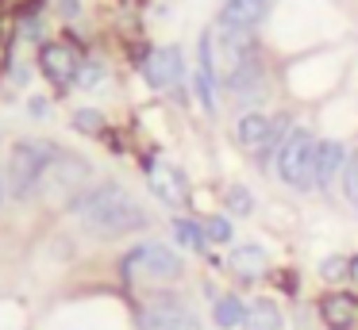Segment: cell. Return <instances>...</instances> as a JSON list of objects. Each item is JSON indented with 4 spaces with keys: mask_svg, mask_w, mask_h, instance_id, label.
<instances>
[{
    "mask_svg": "<svg viewBox=\"0 0 358 330\" xmlns=\"http://www.w3.org/2000/svg\"><path fill=\"white\" fill-rule=\"evenodd\" d=\"M70 211L81 219V227H89L96 238H120L135 234V230L150 227V215L143 211V204L124 188V184H93L70 204Z\"/></svg>",
    "mask_w": 358,
    "mask_h": 330,
    "instance_id": "obj_1",
    "label": "cell"
},
{
    "mask_svg": "<svg viewBox=\"0 0 358 330\" xmlns=\"http://www.w3.org/2000/svg\"><path fill=\"white\" fill-rule=\"evenodd\" d=\"M58 158L55 142H43V138H20L8 153V169H4V181H8L12 200H31L39 196L43 177H47L50 161Z\"/></svg>",
    "mask_w": 358,
    "mask_h": 330,
    "instance_id": "obj_2",
    "label": "cell"
},
{
    "mask_svg": "<svg viewBox=\"0 0 358 330\" xmlns=\"http://www.w3.org/2000/svg\"><path fill=\"white\" fill-rule=\"evenodd\" d=\"M278 177L281 184H289L296 192L316 188V138H312V130L304 127L289 130V138L278 150Z\"/></svg>",
    "mask_w": 358,
    "mask_h": 330,
    "instance_id": "obj_3",
    "label": "cell"
},
{
    "mask_svg": "<svg viewBox=\"0 0 358 330\" xmlns=\"http://www.w3.org/2000/svg\"><path fill=\"white\" fill-rule=\"evenodd\" d=\"M89 173H93V165H89L81 153H70V150H58V158L50 161L47 177H43V196L50 200V204H73V200L81 196V188H85Z\"/></svg>",
    "mask_w": 358,
    "mask_h": 330,
    "instance_id": "obj_4",
    "label": "cell"
},
{
    "mask_svg": "<svg viewBox=\"0 0 358 330\" xmlns=\"http://www.w3.org/2000/svg\"><path fill=\"white\" fill-rule=\"evenodd\" d=\"M143 330H201V319L178 296H155L143 307Z\"/></svg>",
    "mask_w": 358,
    "mask_h": 330,
    "instance_id": "obj_5",
    "label": "cell"
},
{
    "mask_svg": "<svg viewBox=\"0 0 358 330\" xmlns=\"http://www.w3.org/2000/svg\"><path fill=\"white\" fill-rule=\"evenodd\" d=\"M124 269H127V273H135V269H139L143 276H150V280H173V276L181 273V261H178V253H173L170 246L147 242V246H139V250L127 253Z\"/></svg>",
    "mask_w": 358,
    "mask_h": 330,
    "instance_id": "obj_6",
    "label": "cell"
},
{
    "mask_svg": "<svg viewBox=\"0 0 358 330\" xmlns=\"http://www.w3.org/2000/svg\"><path fill=\"white\" fill-rule=\"evenodd\" d=\"M143 73H147L150 89H178L185 81V58H181L178 46H158V50L147 54Z\"/></svg>",
    "mask_w": 358,
    "mask_h": 330,
    "instance_id": "obj_7",
    "label": "cell"
},
{
    "mask_svg": "<svg viewBox=\"0 0 358 330\" xmlns=\"http://www.w3.org/2000/svg\"><path fill=\"white\" fill-rule=\"evenodd\" d=\"M39 69L50 77V84L70 89V84L78 81L81 58H78V50H73V46H66V43H47L39 50Z\"/></svg>",
    "mask_w": 358,
    "mask_h": 330,
    "instance_id": "obj_8",
    "label": "cell"
},
{
    "mask_svg": "<svg viewBox=\"0 0 358 330\" xmlns=\"http://www.w3.org/2000/svg\"><path fill=\"white\" fill-rule=\"evenodd\" d=\"M270 12V0H227L220 8V27L227 31H255Z\"/></svg>",
    "mask_w": 358,
    "mask_h": 330,
    "instance_id": "obj_9",
    "label": "cell"
},
{
    "mask_svg": "<svg viewBox=\"0 0 358 330\" xmlns=\"http://www.w3.org/2000/svg\"><path fill=\"white\" fill-rule=\"evenodd\" d=\"M147 184H150V192H155L162 204H170V207L185 204V196H189L185 173L173 169V165H155V169H150V177H147Z\"/></svg>",
    "mask_w": 358,
    "mask_h": 330,
    "instance_id": "obj_10",
    "label": "cell"
},
{
    "mask_svg": "<svg viewBox=\"0 0 358 330\" xmlns=\"http://www.w3.org/2000/svg\"><path fill=\"white\" fill-rule=\"evenodd\" d=\"M320 315L331 330H350L358 322V299L347 296V292H335V296H324L320 303Z\"/></svg>",
    "mask_w": 358,
    "mask_h": 330,
    "instance_id": "obj_11",
    "label": "cell"
},
{
    "mask_svg": "<svg viewBox=\"0 0 358 330\" xmlns=\"http://www.w3.org/2000/svg\"><path fill=\"white\" fill-rule=\"evenodd\" d=\"M343 165H347V150H343V142H335V138L316 142V188H327V184L343 173Z\"/></svg>",
    "mask_w": 358,
    "mask_h": 330,
    "instance_id": "obj_12",
    "label": "cell"
},
{
    "mask_svg": "<svg viewBox=\"0 0 358 330\" xmlns=\"http://www.w3.org/2000/svg\"><path fill=\"white\" fill-rule=\"evenodd\" d=\"M270 123H273V115H266V112H247V115H243V119L235 123V138H239L243 150L262 153L266 135H270Z\"/></svg>",
    "mask_w": 358,
    "mask_h": 330,
    "instance_id": "obj_13",
    "label": "cell"
},
{
    "mask_svg": "<svg viewBox=\"0 0 358 330\" xmlns=\"http://www.w3.org/2000/svg\"><path fill=\"white\" fill-rule=\"evenodd\" d=\"M227 269L247 276V280H255V276L266 273V253L258 250V246H235L231 257H227Z\"/></svg>",
    "mask_w": 358,
    "mask_h": 330,
    "instance_id": "obj_14",
    "label": "cell"
},
{
    "mask_svg": "<svg viewBox=\"0 0 358 330\" xmlns=\"http://www.w3.org/2000/svg\"><path fill=\"white\" fill-rule=\"evenodd\" d=\"M243 330H281V311L273 299H255L243 315Z\"/></svg>",
    "mask_w": 358,
    "mask_h": 330,
    "instance_id": "obj_15",
    "label": "cell"
},
{
    "mask_svg": "<svg viewBox=\"0 0 358 330\" xmlns=\"http://www.w3.org/2000/svg\"><path fill=\"white\" fill-rule=\"evenodd\" d=\"M227 81V89L235 92V96H255L258 92V84H262V61H247V66H239L231 77H224Z\"/></svg>",
    "mask_w": 358,
    "mask_h": 330,
    "instance_id": "obj_16",
    "label": "cell"
},
{
    "mask_svg": "<svg viewBox=\"0 0 358 330\" xmlns=\"http://www.w3.org/2000/svg\"><path fill=\"white\" fill-rule=\"evenodd\" d=\"M243 315H247V307H243L235 296H224V299H216V327H224V330H235V327H243Z\"/></svg>",
    "mask_w": 358,
    "mask_h": 330,
    "instance_id": "obj_17",
    "label": "cell"
},
{
    "mask_svg": "<svg viewBox=\"0 0 358 330\" xmlns=\"http://www.w3.org/2000/svg\"><path fill=\"white\" fill-rule=\"evenodd\" d=\"M104 81H108V69H104L101 61H81L73 89H89V92H96V89H104Z\"/></svg>",
    "mask_w": 358,
    "mask_h": 330,
    "instance_id": "obj_18",
    "label": "cell"
},
{
    "mask_svg": "<svg viewBox=\"0 0 358 330\" xmlns=\"http://www.w3.org/2000/svg\"><path fill=\"white\" fill-rule=\"evenodd\" d=\"M173 242H181L185 250H204V230L196 223H185V219H173Z\"/></svg>",
    "mask_w": 358,
    "mask_h": 330,
    "instance_id": "obj_19",
    "label": "cell"
},
{
    "mask_svg": "<svg viewBox=\"0 0 358 330\" xmlns=\"http://www.w3.org/2000/svg\"><path fill=\"white\" fill-rule=\"evenodd\" d=\"M343 196L358 211V153H350L347 165H343Z\"/></svg>",
    "mask_w": 358,
    "mask_h": 330,
    "instance_id": "obj_20",
    "label": "cell"
},
{
    "mask_svg": "<svg viewBox=\"0 0 358 330\" xmlns=\"http://www.w3.org/2000/svg\"><path fill=\"white\" fill-rule=\"evenodd\" d=\"M227 207H231V211L243 219V215H250V211H255V196H250V192L243 188V184H235V188L227 192Z\"/></svg>",
    "mask_w": 358,
    "mask_h": 330,
    "instance_id": "obj_21",
    "label": "cell"
},
{
    "mask_svg": "<svg viewBox=\"0 0 358 330\" xmlns=\"http://www.w3.org/2000/svg\"><path fill=\"white\" fill-rule=\"evenodd\" d=\"M204 238H208V242H231V223H227L224 215L204 219Z\"/></svg>",
    "mask_w": 358,
    "mask_h": 330,
    "instance_id": "obj_22",
    "label": "cell"
},
{
    "mask_svg": "<svg viewBox=\"0 0 358 330\" xmlns=\"http://www.w3.org/2000/svg\"><path fill=\"white\" fill-rule=\"evenodd\" d=\"M73 127L85 130V135H96V130L104 127L101 112H93V107H81V112H73Z\"/></svg>",
    "mask_w": 358,
    "mask_h": 330,
    "instance_id": "obj_23",
    "label": "cell"
},
{
    "mask_svg": "<svg viewBox=\"0 0 358 330\" xmlns=\"http://www.w3.org/2000/svg\"><path fill=\"white\" fill-rule=\"evenodd\" d=\"M347 269H350V261H343V257H324L320 261V276H324V280H339Z\"/></svg>",
    "mask_w": 358,
    "mask_h": 330,
    "instance_id": "obj_24",
    "label": "cell"
},
{
    "mask_svg": "<svg viewBox=\"0 0 358 330\" xmlns=\"http://www.w3.org/2000/svg\"><path fill=\"white\" fill-rule=\"evenodd\" d=\"M350 280H355V284H358V257H355V261H350Z\"/></svg>",
    "mask_w": 358,
    "mask_h": 330,
    "instance_id": "obj_25",
    "label": "cell"
},
{
    "mask_svg": "<svg viewBox=\"0 0 358 330\" xmlns=\"http://www.w3.org/2000/svg\"><path fill=\"white\" fill-rule=\"evenodd\" d=\"M0 200H4V177H0Z\"/></svg>",
    "mask_w": 358,
    "mask_h": 330,
    "instance_id": "obj_26",
    "label": "cell"
}]
</instances>
